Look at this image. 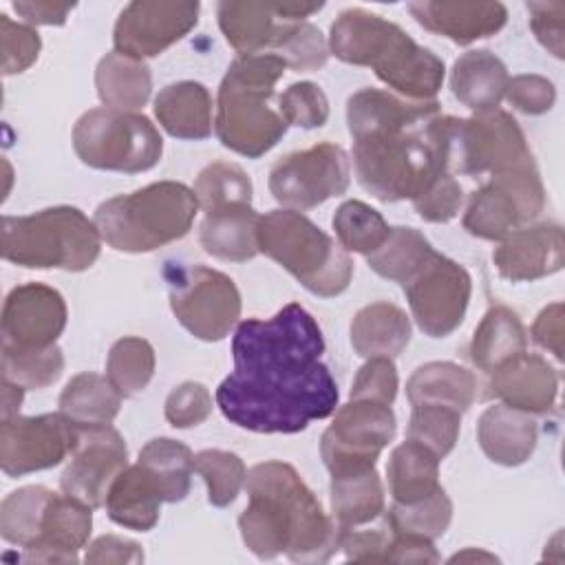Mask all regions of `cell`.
Here are the masks:
<instances>
[{
    "mask_svg": "<svg viewBox=\"0 0 565 565\" xmlns=\"http://www.w3.org/2000/svg\"><path fill=\"white\" fill-rule=\"evenodd\" d=\"M322 353V331L298 302L267 320L247 318L236 324L234 371L218 384L216 406L252 433H300L338 406V384Z\"/></svg>",
    "mask_w": 565,
    "mask_h": 565,
    "instance_id": "obj_1",
    "label": "cell"
},
{
    "mask_svg": "<svg viewBox=\"0 0 565 565\" xmlns=\"http://www.w3.org/2000/svg\"><path fill=\"white\" fill-rule=\"evenodd\" d=\"M353 168L360 185L384 203L415 199L448 172L450 115L433 102H411L362 88L347 102Z\"/></svg>",
    "mask_w": 565,
    "mask_h": 565,
    "instance_id": "obj_2",
    "label": "cell"
},
{
    "mask_svg": "<svg viewBox=\"0 0 565 565\" xmlns=\"http://www.w3.org/2000/svg\"><path fill=\"white\" fill-rule=\"evenodd\" d=\"M245 488L249 503L238 516L245 547L258 558L287 554L294 563H324L340 550L342 527L285 461L256 463Z\"/></svg>",
    "mask_w": 565,
    "mask_h": 565,
    "instance_id": "obj_3",
    "label": "cell"
},
{
    "mask_svg": "<svg viewBox=\"0 0 565 565\" xmlns=\"http://www.w3.org/2000/svg\"><path fill=\"white\" fill-rule=\"evenodd\" d=\"M329 51L375 75L411 102H433L444 84V62L395 22L364 9H347L331 24Z\"/></svg>",
    "mask_w": 565,
    "mask_h": 565,
    "instance_id": "obj_4",
    "label": "cell"
},
{
    "mask_svg": "<svg viewBox=\"0 0 565 565\" xmlns=\"http://www.w3.org/2000/svg\"><path fill=\"white\" fill-rule=\"evenodd\" d=\"M287 71L276 53L238 55L221 86L216 99L214 130L218 141L249 159L269 152L287 132V121L271 106L274 86Z\"/></svg>",
    "mask_w": 565,
    "mask_h": 565,
    "instance_id": "obj_5",
    "label": "cell"
},
{
    "mask_svg": "<svg viewBox=\"0 0 565 565\" xmlns=\"http://www.w3.org/2000/svg\"><path fill=\"white\" fill-rule=\"evenodd\" d=\"M194 190L177 181H157L97 205L95 225L106 245L143 254L183 238L199 212Z\"/></svg>",
    "mask_w": 565,
    "mask_h": 565,
    "instance_id": "obj_6",
    "label": "cell"
},
{
    "mask_svg": "<svg viewBox=\"0 0 565 565\" xmlns=\"http://www.w3.org/2000/svg\"><path fill=\"white\" fill-rule=\"evenodd\" d=\"M2 258L29 269L84 271L102 249L95 221L71 205L46 207L26 216H4Z\"/></svg>",
    "mask_w": 565,
    "mask_h": 565,
    "instance_id": "obj_7",
    "label": "cell"
},
{
    "mask_svg": "<svg viewBox=\"0 0 565 565\" xmlns=\"http://www.w3.org/2000/svg\"><path fill=\"white\" fill-rule=\"evenodd\" d=\"M258 245L307 291L320 298L340 296L353 276L349 252L296 210H271L260 218Z\"/></svg>",
    "mask_w": 565,
    "mask_h": 565,
    "instance_id": "obj_8",
    "label": "cell"
},
{
    "mask_svg": "<svg viewBox=\"0 0 565 565\" xmlns=\"http://www.w3.org/2000/svg\"><path fill=\"white\" fill-rule=\"evenodd\" d=\"M73 150L90 168L135 174L159 163L163 139L148 117L99 106L77 119Z\"/></svg>",
    "mask_w": 565,
    "mask_h": 565,
    "instance_id": "obj_9",
    "label": "cell"
},
{
    "mask_svg": "<svg viewBox=\"0 0 565 565\" xmlns=\"http://www.w3.org/2000/svg\"><path fill=\"white\" fill-rule=\"evenodd\" d=\"M170 307L177 320L199 340H223L241 318V294L234 280L205 265L166 267Z\"/></svg>",
    "mask_w": 565,
    "mask_h": 565,
    "instance_id": "obj_10",
    "label": "cell"
},
{
    "mask_svg": "<svg viewBox=\"0 0 565 565\" xmlns=\"http://www.w3.org/2000/svg\"><path fill=\"white\" fill-rule=\"evenodd\" d=\"M534 163L525 135L505 110L475 113L468 119L450 117L448 172L499 174Z\"/></svg>",
    "mask_w": 565,
    "mask_h": 565,
    "instance_id": "obj_11",
    "label": "cell"
},
{
    "mask_svg": "<svg viewBox=\"0 0 565 565\" xmlns=\"http://www.w3.org/2000/svg\"><path fill=\"white\" fill-rule=\"evenodd\" d=\"M545 207V190L536 163L492 174L472 192L463 227L483 241H501L510 232L530 225Z\"/></svg>",
    "mask_w": 565,
    "mask_h": 565,
    "instance_id": "obj_12",
    "label": "cell"
},
{
    "mask_svg": "<svg viewBox=\"0 0 565 565\" xmlns=\"http://www.w3.org/2000/svg\"><path fill=\"white\" fill-rule=\"evenodd\" d=\"M395 430L391 404L349 399L335 411L333 422L322 433V461L331 475L375 468L380 452L393 441Z\"/></svg>",
    "mask_w": 565,
    "mask_h": 565,
    "instance_id": "obj_13",
    "label": "cell"
},
{
    "mask_svg": "<svg viewBox=\"0 0 565 565\" xmlns=\"http://www.w3.org/2000/svg\"><path fill=\"white\" fill-rule=\"evenodd\" d=\"M351 161L338 143H316L278 159L269 170V192L287 210H311L347 192Z\"/></svg>",
    "mask_w": 565,
    "mask_h": 565,
    "instance_id": "obj_14",
    "label": "cell"
},
{
    "mask_svg": "<svg viewBox=\"0 0 565 565\" xmlns=\"http://www.w3.org/2000/svg\"><path fill=\"white\" fill-rule=\"evenodd\" d=\"M402 287L411 313L426 335L446 338L463 322L472 280L452 258L435 252Z\"/></svg>",
    "mask_w": 565,
    "mask_h": 565,
    "instance_id": "obj_15",
    "label": "cell"
},
{
    "mask_svg": "<svg viewBox=\"0 0 565 565\" xmlns=\"http://www.w3.org/2000/svg\"><path fill=\"white\" fill-rule=\"evenodd\" d=\"M77 424L62 413L13 415L0 426V466L7 477H22L62 463L75 448Z\"/></svg>",
    "mask_w": 565,
    "mask_h": 565,
    "instance_id": "obj_16",
    "label": "cell"
},
{
    "mask_svg": "<svg viewBox=\"0 0 565 565\" xmlns=\"http://www.w3.org/2000/svg\"><path fill=\"white\" fill-rule=\"evenodd\" d=\"M128 466V448L124 437L110 426H79L71 452V461L60 477L62 492L86 503L102 508L117 475Z\"/></svg>",
    "mask_w": 565,
    "mask_h": 565,
    "instance_id": "obj_17",
    "label": "cell"
},
{
    "mask_svg": "<svg viewBox=\"0 0 565 565\" xmlns=\"http://www.w3.org/2000/svg\"><path fill=\"white\" fill-rule=\"evenodd\" d=\"M199 9V2H130L115 22V51L135 60L154 57L196 26Z\"/></svg>",
    "mask_w": 565,
    "mask_h": 565,
    "instance_id": "obj_18",
    "label": "cell"
},
{
    "mask_svg": "<svg viewBox=\"0 0 565 565\" xmlns=\"http://www.w3.org/2000/svg\"><path fill=\"white\" fill-rule=\"evenodd\" d=\"M322 2H218V26L232 49L241 55L265 53L278 44L282 33L320 11Z\"/></svg>",
    "mask_w": 565,
    "mask_h": 565,
    "instance_id": "obj_19",
    "label": "cell"
},
{
    "mask_svg": "<svg viewBox=\"0 0 565 565\" xmlns=\"http://www.w3.org/2000/svg\"><path fill=\"white\" fill-rule=\"evenodd\" d=\"M62 294L42 282H26L9 291L2 307V344L42 349L55 344L66 327Z\"/></svg>",
    "mask_w": 565,
    "mask_h": 565,
    "instance_id": "obj_20",
    "label": "cell"
},
{
    "mask_svg": "<svg viewBox=\"0 0 565 565\" xmlns=\"http://www.w3.org/2000/svg\"><path fill=\"white\" fill-rule=\"evenodd\" d=\"M563 227L556 223L523 225L499 241L492 260L512 282L536 280L563 267Z\"/></svg>",
    "mask_w": 565,
    "mask_h": 565,
    "instance_id": "obj_21",
    "label": "cell"
},
{
    "mask_svg": "<svg viewBox=\"0 0 565 565\" xmlns=\"http://www.w3.org/2000/svg\"><path fill=\"white\" fill-rule=\"evenodd\" d=\"M490 393L530 415L547 413L558 395L554 366L536 353H519L490 371Z\"/></svg>",
    "mask_w": 565,
    "mask_h": 565,
    "instance_id": "obj_22",
    "label": "cell"
},
{
    "mask_svg": "<svg viewBox=\"0 0 565 565\" xmlns=\"http://www.w3.org/2000/svg\"><path fill=\"white\" fill-rule=\"evenodd\" d=\"M93 508L53 492L40 525V534L24 558L29 563H77V552L86 545L93 527Z\"/></svg>",
    "mask_w": 565,
    "mask_h": 565,
    "instance_id": "obj_23",
    "label": "cell"
},
{
    "mask_svg": "<svg viewBox=\"0 0 565 565\" xmlns=\"http://www.w3.org/2000/svg\"><path fill=\"white\" fill-rule=\"evenodd\" d=\"M411 15L437 35L455 44H470L503 29L508 11L501 2H411Z\"/></svg>",
    "mask_w": 565,
    "mask_h": 565,
    "instance_id": "obj_24",
    "label": "cell"
},
{
    "mask_svg": "<svg viewBox=\"0 0 565 565\" xmlns=\"http://www.w3.org/2000/svg\"><path fill=\"white\" fill-rule=\"evenodd\" d=\"M477 441L490 461L512 468L530 459L539 441V428L530 413L494 404L477 422Z\"/></svg>",
    "mask_w": 565,
    "mask_h": 565,
    "instance_id": "obj_25",
    "label": "cell"
},
{
    "mask_svg": "<svg viewBox=\"0 0 565 565\" xmlns=\"http://www.w3.org/2000/svg\"><path fill=\"white\" fill-rule=\"evenodd\" d=\"M260 218L263 216L252 207V203H238L205 212L199 230L201 247L218 260H252L260 254Z\"/></svg>",
    "mask_w": 565,
    "mask_h": 565,
    "instance_id": "obj_26",
    "label": "cell"
},
{
    "mask_svg": "<svg viewBox=\"0 0 565 565\" xmlns=\"http://www.w3.org/2000/svg\"><path fill=\"white\" fill-rule=\"evenodd\" d=\"M161 503H166L159 481L139 461L126 466L106 494L110 521L135 532H148L157 525Z\"/></svg>",
    "mask_w": 565,
    "mask_h": 565,
    "instance_id": "obj_27",
    "label": "cell"
},
{
    "mask_svg": "<svg viewBox=\"0 0 565 565\" xmlns=\"http://www.w3.org/2000/svg\"><path fill=\"white\" fill-rule=\"evenodd\" d=\"M154 117L177 139H205L212 132V95L201 82H174L154 97Z\"/></svg>",
    "mask_w": 565,
    "mask_h": 565,
    "instance_id": "obj_28",
    "label": "cell"
},
{
    "mask_svg": "<svg viewBox=\"0 0 565 565\" xmlns=\"http://www.w3.org/2000/svg\"><path fill=\"white\" fill-rule=\"evenodd\" d=\"M508 82L505 64L488 49L463 53L450 73L452 95L475 113L497 110L505 97Z\"/></svg>",
    "mask_w": 565,
    "mask_h": 565,
    "instance_id": "obj_29",
    "label": "cell"
},
{
    "mask_svg": "<svg viewBox=\"0 0 565 565\" xmlns=\"http://www.w3.org/2000/svg\"><path fill=\"white\" fill-rule=\"evenodd\" d=\"M349 335L360 358L393 360L411 342V320L397 305L371 302L353 316Z\"/></svg>",
    "mask_w": 565,
    "mask_h": 565,
    "instance_id": "obj_30",
    "label": "cell"
},
{
    "mask_svg": "<svg viewBox=\"0 0 565 565\" xmlns=\"http://www.w3.org/2000/svg\"><path fill=\"white\" fill-rule=\"evenodd\" d=\"M475 395V373L455 362L422 364L406 382V397L413 406L437 404L455 408L463 415L472 406Z\"/></svg>",
    "mask_w": 565,
    "mask_h": 565,
    "instance_id": "obj_31",
    "label": "cell"
},
{
    "mask_svg": "<svg viewBox=\"0 0 565 565\" xmlns=\"http://www.w3.org/2000/svg\"><path fill=\"white\" fill-rule=\"evenodd\" d=\"M393 503H417L439 486V457L415 439L402 441L386 466Z\"/></svg>",
    "mask_w": 565,
    "mask_h": 565,
    "instance_id": "obj_32",
    "label": "cell"
},
{
    "mask_svg": "<svg viewBox=\"0 0 565 565\" xmlns=\"http://www.w3.org/2000/svg\"><path fill=\"white\" fill-rule=\"evenodd\" d=\"M97 95L104 106L119 110L141 108L152 93V75L143 60L106 53L95 71Z\"/></svg>",
    "mask_w": 565,
    "mask_h": 565,
    "instance_id": "obj_33",
    "label": "cell"
},
{
    "mask_svg": "<svg viewBox=\"0 0 565 565\" xmlns=\"http://www.w3.org/2000/svg\"><path fill=\"white\" fill-rule=\"evenodd\" d=\"M527 347V333L519 316L497 305L486 311L470 340V358L477 369L490 373L499 364L523 353Z\"/></svg>",
    "mask_w": 565,
    "mask_h": 565,
    "instance_id": "obj_34",
    "label": "cell"
},
{
    "mask_svg": "<svg viewBox=\"0 0 565 565\" xmlns=\"http://www.w3.org/2000/svg\"><path fill=\"white\" fill-rule=\"evenodd\" d=\"M384 512V488L375 468L331 475V516L340 527L371 523Z\"/></svg>",
    "mask_w": 565,
    "mask_h": 565,
    "instance_id": "obj_35",
    "label": "cell"
},
{
    "mask_svg": "<svg viewBox=\"0 0 565 565\" xmlns=\"http://www.w3.org/2000/svg\"><path fill=\"white\" fill-rule=\"evenodd\" d=\"M121 393L106 375L77 373L60 395V413L79 426L110 424L121 406Z\"/></svg>",
    "mask_w": 565,
    "mask_h": 565,
    "instance_id": "obj_36",
    "label": "cell"
},
{
    "mask_svg": "<svg viewBox=\"0 0 565 565\" xmlns=\"http://www.w3.org/2000/svg\"><path fill=\"white\" fill-rule=\"evenodd\" d=\"M435 254L430 243L415 227H391L386 241L371 254L366 265L382 278L404 285Z\"/></svg>",
    "mask_w": 565,
    "mask_h": 565,
    "instance_id": "obj_37",
    "label": "cell"
},
{
    "mask_svg": "<svg viewBox=\"0 0 565 565\" xmlns=\"http://www.w3.org/2000/svg\"><path fill=\"white\" fill-rule=\"evenodd\" d=\"M159 481L166 503H177L190 492V477L194 472L192 450L170 437L150 439L137 459Z\"/></svg>",
    "mask_w": 565,
    "mask_h": 565,
    "instance_id": "obj_38",
    "label": "cell"
},
{
    "mask_svg": "<svg viewBox=\"0 0 565 565\" xmlns=\"http://www.w3.org/2000/svg\"><path fill=\"white\" fill-rule=\"evenodd\" d=\"M53 497L44 486H24L13 490L0 503V534L7 543L31 547L40 534L42 516Z\"/></svg>",
    "mask_w": 565,
    "mask_h": 565,
    "instance_id": "obj_39",
    "label": "cell"
},
{
    "mask_svg": "<svg viewBox=\"0 0 565 565\" xmlns=\"http://www.w3.org/2000/svg\"><path fill=\"white\" fill-rule=\"evenodd\" d=\"M154 375V349L143 338H121L117 340L106 360V377L124 395L141 393Z\"/></svg>",
    "mask_w": 565,
    "mask_h": 565,
    "instance_id": "obj_40",
    "label": "cell"
},
{
    "mask_svg": "<svg viewBox=\"0 0 565 565\" xmlns=\"http://www.w3.org/2000/svg\"><path fill=\"white\" fill-rule=\"evenodd\" d=\"M64 371V355L57 344L42 349H20L2 344V380L38 391L60 380Z\"/></svg>",
    "mask_w": 565,
    "mask_h": 565,
    "instance_id": "obj_41",
    "label": "cell"
},
{
    "mask_svg": "<svg viewBox=\"0 0 565 565\" xmlns=\"http://www.w3.org/2000/svg\"><path fill=\"white\" fill-rule=\"evenodd\" d=\"M192 190L203 212H214L238 203H252V179L241 166L230 161H214L203 168Z\"/></svg>",
    "mask_w": 565,
    "mask_h": 565,
    "instance_id": "obj_42",
    "label": "cell"
},
{
    "mask_svg": "<svg viewBox=\"0 0 565 565\" xmlns=\"http://www.w3.org/2000/svg\"><path fill=\"white\" fill-rule=\"evenodd\" d=\"M333 230L338 243L347 252L371 254L375 252L388 236L391 227L384 216L362 201H344L333 214Z\"/></svg>",
    "mask_w": 565,
    "mask_h": 565,
    "instance_id": "obj_43",
    "label": "cell"
},
{
    "mask_svg": "<svg viewBox=\"0 0 565 565\" xmlns=\"http://www.w3.org/2000/svg\"><path fill=\"white\" fill-rule=\"evenodd\" d=\"M452 519V501L444 488L417 503H393L386 512V525L399 534H415L435 541L441 536Z\"/></svg>",
    "mask_w": 565,
    "mask_h": 565,
    "instance_id": "obj_44",
    "label": "cell"
},
{
    "mask_svg": "<svg viewBox=\"0 0 565 565\" xmlns=\"http://www.w3.org/2000/svg\"><path fill=\"white\" fill-rule=\"evenodd\" d=\"M194 472H199L205 481L207 501L216 508L234 503L247 477L245 463L238 455L216 448H207L194 455Z\"/></svg>",
    "mask_w": 565,
    "mask_h": 565,
    "instance_id": "obj_45",
    "label": "cell"
},
{
    "mask_svg": "<svg viewBox=\"0 0 565 565\" xmlns=\"http://www.w3.org/2000/svg\"><path fill=\"white\" fill-rule=\"evenodd\" d=\"M461 428V413L448 406L419 404L413 406L408 419V439H415L430 448L439 459H444L457 444Z\"/></svg>",
    "mask_w": 565,
    "mask_h": 565,
    "instance_id": "obj_46",
    "label": "cell"
},
{
    "mask_svg": "<svg viewBox=\"0 0 565 565\" xmlns=\"http://www.w3.org/2000/svg\"><path fill=\"white\" fill-rule=\"evenodd\" d=\"M274 53L285 60L287 68L294 71H318L329 60V44L322 38L320 29L309 22H294L278 44Z\"/></svg>",
    "mask_w": 565,
    "mask_h": 565,
    "instance_id": "obj_47",
    "label": "cell"
},
{
    "mask_svg": "<svg viewBox=\"0 0 565 565\" xmlns=\"http://www.w3.org/2000/svg\"><path fill=\"white\" fill-rule=\"evenodd\" d=\"M278 110L287 126L320 128L329 119V99L313 82H296L278 97Z\"/></svg>",
    "mask_w": 565,
    "mask_h": 565,
    "instance_id": "obj_48",
    "label": "cell"
},
{
    "mask_svg": "<svg viewBox=\"0 0 565 565\" xmlns=\"http://www.w3.org/2000/svg\"><path fill=\"white\" fill-rule=\"evenodd\" d=\"M0 49H2V73L15 75L26 71L42 49L40 35L31 24L11 20L7 13L0 15Z\"/></svg>",
    "mask_w": 565,
    "mask_h": 565,
    "instance_id": "obj_49",
    "label": "cell"
},
{
    "mask_svg": "<svg viewBox=\"0 0 565 565\" xmlns=\"http://www.w3.org/2000/svg\"><path fill=\"white\" fill-rule=\"evenodd\" d=\"M461 205H463V190L450 172L437 177L428 188H424L413 199L415 212L428 223H448L459 214Z\"/></svg>",
    "mask_w": 565,
    "mask_h": 565,
    "instance_id": "obj_50",
    "label": "cell"
},
{
    "mask_svg": "<svg viewBox=\"0 0 565 565\" xmlns=\"http://www.w3.org/2000/svg\"><path fill=\"white\" fill-rule=\"evenodd\" d=\"M163 413L174 428L199 426L212 413V395L201 382H183L170 391Z\"/></svg>",
    "mask_w": 565,
    "mask_h": 565,
    "instance_id": "obj_51",
    "label": "cell"
},
{
    "mask_svg": "<svg viewBox=\"0 0 565 565\" xmlns=\"http://www.w3.org/2000/svg\"><path fill=\"white\" fill-rule=\"evenodd\" d=\"M397 395V371L391 358H369L360 366L349 399H371L393 404Z\"/></svg>",
    "mask_w": 565,
    "mask_h": 565,
    "instance_id": "obj_52",
    "label": "cell"
},
{
    "mask_svg": "<svg viewBox=\"0 0 565 565\" xmlns=\"http://www.w3.org/2000/svg\"><path fill=\"white\" fill-rule=\"evenodd\" d=\"M505 99L512 104V108L525 115H543L554 106L556 88L547 77L516 75L508 82Z\"/></svg>",
    "mask_w": 565,
    "mask_h": 565,
    "instance_id": "obj_53",
    "label": "cell"
},
{
    "mask_svg": "<svg viewBox=\"0 0 565 565\" xmlns=\"http://www.w3.org/2000/svg\"><path fill=\"white\" fill-rule=\"evenodd\" d=\"M525 7L536 40L561 60L565 51V2H527Z\"/></svg>",
    "mask_w": 565,
    "mask_h": 565,
    "instance_id": "obj_54",
    "label": "cell"
},
{
    "mask_svg": "<svg viewBox=\"0 0 565 565\" xmlns=\"http://www.w3.org/2000/svg\"><path fill=\"white\" fill-rule=\"evenodd\" d=\"M388 545H391V530H355L342 527L340 534V550L349 561H364V563H388Z\"/></svg>",
    "mask_w": 565,
    "mask_h": 565,
    "instance_id": "obj_55",
    "label": "cell"
},
{
    "mask_svg": "<svg viewBox=\"0 0 565 565\" xmlns=\"http://www.w3.org/2000/svg\"><path fill=\"white\" fill-rule=\"evenodd\" d=\"M86 563H141L143 550L139 543L117 536V534H104L95 539L84 556Z\"/></svg>",
    "mask_w": 565,
    "mask_h": 565,
    "instance_id": "obj_56",
    "label": "cell"
},
{
    "mask_svg": "<svg viewBox=\"0 0 565 565\" xmlns=\"http://www.w3.org/2000/svg\"><path fill=\"white\" fill-rule=\"evenodd\" d=\"M563 302L547 305L532 324V338L539 347L547 349L556 360H563Z\"/></svg>",
    "mask_w": 565,
    "mask_h": 565,
    "instance_id": "obj_57",
    "label": "cell"
},
{
    "mask_svg": "<svg viewBox=\"0 0 565 565\" xmlns=\"http://www.w3.org/2000/svg\"><path fill=\"white\" fill-rule=\"evenodd\" d=\"M437 561H439V554L430 539L415 536V534H399L391 530L388 563H437Z\"/></svg>",
    "mask_w": 565,
    "mask_h": 565,
    "instance_id": "obj_58",
    "label": "cell"
},
{
    "mask_svg": "<svg viewBox=\"0 0 565 565\" xmlns=\"http://www.w3.org/2000/svg\"><path fill=\"white\" fill-rule=\"evenodd\" d=\"M13 9L31 26L33 24L60 26L66 22V18L75 9V4L73 2H49V0H20V2H13Z\"/></svg>",
    "mask_w": 565,
    "mask_h": 565,
    "instance_id": "obj_59",
    "label": "cell"
},
{
    "mask_svg": "<svg viewBox=\"0 0 565 565\" xmlns=\"http://www.w3.org/2000/svg\"><path fill=\"white\" fill-rule=\"evenodd\" d=\"M22 397H24V388L22 386L2 380V419H9V417L18 415Z\"/></svg>",
    "mask_w": 565,
    "mask_h": 565,
    "instance_id": "obj_60",
    "label": "cell"
},
{
    "mask_svg": "<svg viewBox=\"0 0 565 565\" xmlns=\"http://www.w3.org/2000/svg\"><path fill=\"white\" fill-rule=\"evenodd\" d=\"M457 561H488V563H494L499 561L494 554H488V552H479V550H463V552H457L455 556H450V563H457Z\"/></svg>",
    "mask_w": 565,
    "mask_h": 565,
    "instance_id": "obj_61",
    "label": "cell"
}]
</instances>
